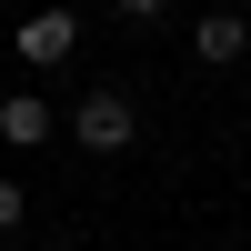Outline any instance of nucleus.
Listing matches in <instances>:
<instances>
[{"label": "nucleus", "instance_id": "f257e3e1", "mask_svg": "<svg viewBox=\"0 0 251 251\" xmlns=\"http://www.w3.org/2000/svg\"><path fill=\"white\" fill-rule=\"evenodd\" d=\"M10 50L30 60V71H60V60L80 50V10H71V0H40V10L10 30Z\"/></svg>", "mask_w": 251, "mask_h": 251}, {"label": "nucleus", "instance_id": "39448f33", "mask_svg": "<svg viewBox=\"0 0 251 251\" xmlns=\"http://www.w3.org/2000/svg\"><path fill=\"white\" fill-rule=\"evenodd\" d=\"M20 211H30V191H20V181H0V241L20 231Z\"/></svg>", "mask_w": 251, "mask_h": 251}, {"label": "nucleus", "instance_id": "f03ea898", "mask_svg": "<svg viewBox=\"0 0 251 251\" xmlns=\"http://www.w3.org/2000/svg\"><path fill=\"white\" fill-rule=\"evenodd\" d=\"M71 131H80V151H131V141H141V111H131L121 91H80Z\"/></svg>", "mask_w": 251, "mask_h": 251}, {"label": "nucleus", "instance_id": "0eeeda50", "mask_svg": "<svg viewBox=\"0 0 251 251\" xmlns=\"http://www.w3.org/2000/svg\"><path fill=\"white\" fill-rule=\"evenodd\" d=\"M241 10H251V0H241Z\"/></svg>", "mask_w": 251, "mask_h": 251}, {"label": "nucleus", "instance_id": "20e7f679", "mask_svg": "<svg viewBox=\"0 0 251 251\" xmlns=\"http://www.w3.org/2000/svg\"><path fill=\"white\" fill-rule=\"evenodd\" d=\"M241 40H251V30H241V10H211V20L191 30V50H201V60L221 71V60H241Z\"/></svg>", "mask_w": 251, "mask_h": 251}, {"label": "nucleus", "instance_id": "423d86ee", "mask_svg": "<svg viewBox=\"0 0 251 251\" xmlns=\"http://www.w3.org/2000/svg\"><path fill=\"white\" fill-rule=\"evenodd\" d=\"M161 10H171V0H121V20H161Z\"/></svg>", "mask_w": 251, "mask_h": 251}, {"label": "nucleus", "instance_id": "7ed1b4c3", "mask_svg": "<svg viewBox=\"0 0 251 251\" xmlns=\"http://www.w3.org/2000/svg\"><path fill=\"white\" fill-rule=\"evenodd\" d=\"M50 131H60V111L40 91H10V100H0V141H10V151H40Z\"/></svg>", "mask_w": 251, "mask_h": 251}]
</instances>
